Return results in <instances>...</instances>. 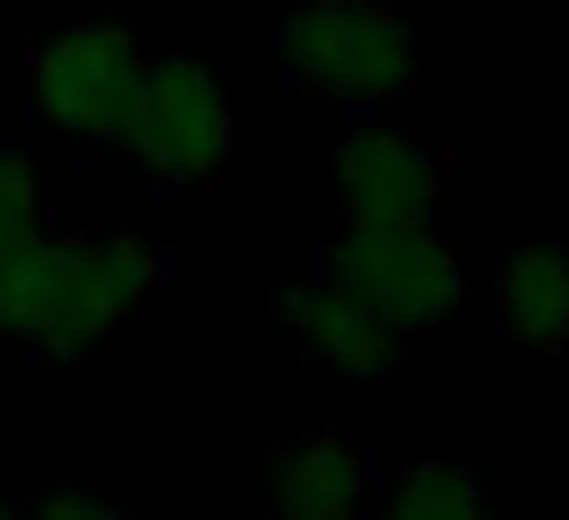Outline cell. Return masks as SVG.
Here are the masks:
<instances>
[{
  "label": "cell",
  "instance_id": "6",
  "mask_svg": "<svg viewBox=\"0 0 569 520\" xmlns=\"http://www.w3.org/2000/svg\"><path fill=\"white\" fill-rule=\"evenodd\" d=\"M337 178V227H398L441 214L447 160L422 136L386 123H361L331 148Z\"/></svg>",
  "mask_w": 569,
  "mask_h": 520
},
{
  "label": "cell",
  "instance_id": "5",
  "mask_svg": "<svg viewBox=\"0 0 569 520\" xmlns=\"http://www.w3.org/2000/svg\"><path fill=\"white\" fill-rule=\"evenodd\" d=\"M141 74L148 50L123 19H50L26 62L38 123L74 141H117Z\"/></svg>",
  "mask_w": 569,
  "mask_h": 520
},
{
  "label": "cell",
  "instance_id": "2",
  "mask_svg": "<svg viewBox=\"0 0 569 520\" xmlns=\"http://www.w3.org/2000/svg\"><path fill=\"white\" fill-rule=\"evenodd\" d=\"M288 92L343 117H380L417 92V31L392 0H312L270 26Z\"/></svg>",
  "mask_w": 569,
  "mask_h": 520
},
{
  "label": "cell",
  "instance_id": "8",
  "mask_svg": "<svg viewBox=\"0 0 569 520\" xmlns=\"http://www.w3.org/2000/svg\"><path fill=\"white\" fill-rule=\"evenodd\" d=\"M380 459L331 429L263 453V508L282 520H361L380 508Z\"/></svg>",
  "mask_w": 569,
  "mask_h": 520
},
{
  "label": "cell",
  "instance_id": "7",
  "mask_svg": "<svg viewBox=\"0 0 569 520\" xmlns=\"http://www.w3.org/2000/svg\"><path fill=\"white\" fill-rule=\"evenodd\" d=\"M282 319L300 337V349L349 392L392 386L398 368H405L410 337L398 324H386L373 307H361L356 294H343L337 282H325L319 270L282 288Z\"/></svg>",
  "mask_w": 569,
  "mask_h": 520
},
{
  "label": "cell",
  "instance_id": "9",
  "mask_svg": "<svg viewBox=\"0 0 569 520\" xmlns=\"http://www.w3.org/2000/svg\"><path fill=\"white\" fill-rule=\"evenodd\" d=\"M496 337L520 349L527 361L569 356V246L563 239H532L508 246L490 276Z\"/></svg>",
  "mask_w": 569,
  "mask_h": 520
},
{
  "label": "cell",
  "instance_id": "3",
  "mask_svg": "<svg viewBox=\"0 0 569 520\" xmlns=\"http://www.w3.org/2000/svg\"><path fill=\"white\" fill-rule=\"evenodd\" d=\"M325 282L373 307L405 337L435 331L471 300V270L441 233V221H398V227H337V239L312 258Z\"/></svg>",
  "mask_w": 569,
  "mask_h": 520
},
{
  "label": "cell",
  "instance_id": "13",
  "mask_svg": "<svg viewBox=\"0 0 569 520\" xmlns=\"http://www.w3.org/2000/svg\"><path fill=\"white\" fill-rule=\"evenodd\" d=\"M7 514H13V502H7V496H0V520H7Z\"/></svg>",
  "mask_w": 569,
  "mask_h": 520
},
{
  "label": "cell",
  "instance_id": "4",
  "mask_svg": "<svg viewBox=\"0 0 569 520\" xmlns=\"http://www.w3.org/2000/svg\"><path fill=\"white\" fill-rule=\"evenodd\" d=\"M117 141L148 172V184H160V190L214 184L227 172V160L239 153V111L221 92L209 62L160 56L141 74L136 104H129Z\"/></svg>",
  "mask_w": 569,
  "mask_h": 520
},
{
  "label": "cell",
  "instance_id": "12",
  "mask_svg": "<svg viewBox=\"0 0 569 520\" xmlns=\"http://www.w3.org/2000/svg\"><path fill=\"white\" fill-rule=\"evenodd\" d=\"M26 508L38 520H104V514H117V502H104L99 490H80V483H50V490H38Z\"/></svg>",
  "mask_w": 569,
  "mask_h": 520
},
{
  "label": "cell",
  "instance_id": "11",
  "mask_svg": "<svg viewBox=\"0 0 569 520\" xmlns=\"http://www.w3.org/2000/svg\"><path fill=\"white\" fill-rule=\"evenodd\" d=\"M62 209H56L50 166L26 148H0V258H13L26 239L50 233Z\"/></svg>",
  "mask_w": 569,
  "mask_h": 520
},
{
  "label": "cell",
  "instance_id": "1",
  "mask_svg": "<svg viewBox=\"0 0 569 520\" xmlns=\"http://www.w3.org/2000/svg\"><path fill=\"white\" fill-rule=\"evenodd\" d=\"M166 282V251L136 227H62L0 258V349L80 361L104 349Z\"/></svg>",
  "mask_w": 569,
  "mask_h": 520
},
{
  "label": "cell",
  "instance_id": "10",
  "mask_svg": "<svg viewBox=\"0 0 569 520\" xmlns=\"http://www.w3.org/2000/svg\"><path fill=\"white\" fill-rule=\"evenodd\" d=\"M496 496V466L490 453H441V459H405L386 471L380 508L392 520H478Z\"/></svg>",
  "mask_w": 569,
  "mask_h": 520
}]
</instances>
